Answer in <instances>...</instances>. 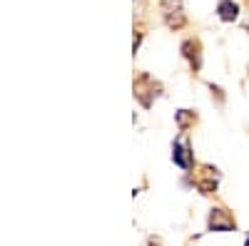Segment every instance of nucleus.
I'll return each mask as SVG.
<instances>
[{
	"label": "nucleus",
	"instance_id": "obj_1",
	"mask_svg": "<svg viewBox=\"0 0 249 246\" xmlns=\"http://www.w3.org/2000/svg\"><path fill=\"white\" fill-rule=\"evenodd\" d=\"M172 162L177 164L179 169H184V172L195 169V152H192V142L187 139L184 134H182V137H177V139L172 142Z\"/></svg>",
	"mask_w": 249,
	"mask_h": 246
},
{
	"label": "nucleus",
	"instance_id": "obj_10",
	"mask_svg": "<svg viewBox=\"0 0 249 246\" xmlns=\"http://www.w3.org/2000/svg\"><path fill=\"white\" fill-rule=\"evenodd\" d=\"M244 246H249V236H247V241H244Z\"/></svg>",
	"mask_w": 249,
	"mask_h": 246
},
{
	"label": "nucleus",
	"instance_id": "obj_4",
	"mask_svg": "<svg viewBox=\"0 0 249 246\" xmlns=\"http://www.w3.org/2000/svg\"><path fill=\"white\" fill-rule=\"evenodd\" d=\"M162 15H164V20H167L170 28H182L184 25L182 0H162Z\"/></svg>",
	"mask_w": 249,
	"mask_h": 246
},
{
	"label": "nucleus",
	"instance_id": "obj_2",
	"mask_svg": "<svg viewBox=\"0 0 249 246\" xmlns=\"http://www.w3.org/2000/svg\"><path fill=\"white\" fill-rule=\"evenodd\" d=\"M207 231H217V234H230L237 231V221L234 216L227 212L224 207H214L207 216Z\"/></svg>",
	"mask_w": 249,
	"mask_h": 246
},
{
	"label": "nucleus",
	"instance_id": "obj_6",
	"mask_svg": "<svg viewBox=\"0 0 249 246\" xmlns=\"http://www.w3.org/2000/svg\"><path fill=\"white\" fill-rule=\"evenodd\" d=\"M214 13H217V17L222 20V23H237V20H239V13H242V8H239L237 0H219Z\"/></svg>",
	"mask_w": 249,
	"mask_h": 246
},
{
	"label": "nucleus",
	"instance_id": "obj_7",
	"mask_svg": "<svg viewBox=\"0 0 249 246\" xmlns=\"http://www.w3.org/2000/svg\"><path fill=\"white\" fill-rule=\"evenodd\" d=\"M175 119H177V127H179V130H187L192 122H197V115L190 112V110H179V112L175 115Z\"/></svg>",
	"mask_w": 249,
	"mask_h": 246
},
{
	"label": "nucleus",
	"instance_id": "obj_9",
	"mask_svg": "<svg viewBox=\"0 0 249 246\" xmlns=\"http://www.w3.org/2000/svg\"><path fill=\"white\" fill-rule=\"evenodd\" d=\"M244 30H247V33H249V17H247V20H244Z\"/></svg>",
	"mask_w": 249,
	"mask_h": 246
},
{
	"label": "nucleus",
	"instance_id": "obj_5",
	"mask_svg": "<svg viewBox=\"0 0 249 246\" xmlns=\"http://www.w3.org/2000/svg\"><path fill=\"white\" fill-rule=\"evenodd\" d=\"M195 184H197V189H199L202 194H214V192H217V184H219V169L212 167V164H207L204 172L197 177Z\"/></svg>",
	"mask_w": 249,
	"mask_h": 246
},
{
	"label": "nucleus",
	"instance_id": "obj_8",
	"mask_svg": "<svg viewBox=\"0 0 249 246\" xmlns=\"http://www.w3.org/2000/svg\"><path fill=\"white\" fill-rule=\"evenodd\" d=\"M210 90H212V97H217L219 105H224V90H222V87H217V85H210Z\"/></svg>",
	"mask_w": 249,
	"mask_h": 246
},
{
	"label": "nucleus",
	"instance_id": "obj_3",
	"mask_svg": "<svg viewBox=\"0 0 249 246\" xmlns=\"http://www.w3.org/2000/svg\"><path fill=\"white\" fill-rule=\"evenodd\" d=\"M179 50H182V57L190 63V67L195 72H199L202 70V43H199V40L197 37H187Z\"/></svg>",
	"mask_w": 249,
	"mask_h": 246
}]
</instances>
